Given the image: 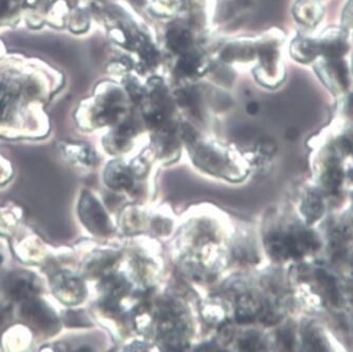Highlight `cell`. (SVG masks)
<instances>
[{
	"mask_svg": "<svg viewBox=\"0 0 353 352\" xmlns=\"http://www.w3.org/2000/svg\"><path fill=\"white\" fill-rule=\"evenodd\" d=\"M22 313L28 321L32 322L42 329L53 327L55 323L52 311L44 306L43 304L34 301L33 299L26 302Z\"/></svg>",
	"mask_w": 353,
	"mask_h": 352,
	"instance_id": "cell-4",
	"label": "cell"
},
{
	"mask_svg": "<svg viewBox=\"0 0 353 352\" xmlns=\"http://www.w3.org/2000/svg\"><path fill=\"white\" fill-rule=\"evenodd\" d=\"M262 150L264 154H272L276 150V146L274 144H264L262 146Z\"/></svg>",
	"mask_w": 353,
	"mask_h": 352,
	"instance_id": "cell-10",
	"label": "cell"
},
{
	"mask_svg": "<svg viewBox=\"0 0 353 352\" xmlns=\"http://www.w3.org/2000/svg\"><path fill=\"white\" fill-rule=\"evenodd\" d=\"M3 309H0V322H1V320H3Z\"/></svg>",
	"mask_w": 353,
	"mask_h": 352,
	"instance_id": "cell-12",
	"label": "cell"
},
{
	"mask_svg": "<svg viewBox=\"0 0 353 352\" xmlns=\"http://www.w3.org/2000/svg\"><path fill=\"white\" fill-rule=\"evenodd\" d=\"M105 180L108 185L113 187V188H126L132 185V176L128 168H124L122 164L118 163H113L108 166L106 170Z\"/></svg>",
	"mask_w": 353,
	"mask_h": 352,
	"instance_id": "cell-5",
	"label": "cell"
},
{
	"mask_svg": "<svg viewBox=\"0 0 353 352\" xmlns=\"http://www.w3.org/2000/svg\"><path fill=\"white\" fill-rule=\"evenodd\" d=\"M248 112L250 113H256V110H258V106H256V104H250V106H248Z\"/></svg>",
	"mask_w": 353,
	"mask_h": 352,
	"instance_id": "cell-11",
	"label": "cell"
},
{
	"mask_svg": "<svg viewBox=\"0 0 353 352\" xmlns=\"http://www.w3.org/2000/svg\"><path fill=\"white\" fill-rule=\"evenodd\" d=\"M79 214L82 222L93 233L102 235L110 231V223L103 208L97 200L88 193H84L80 201Z\"/></svg>",
	"mask_w": 353,
	"mask_h": 352,
	"instance_id": "cell-1",
	"label": "cell"
},
{
	"mask_svg": "<svg viewBox=\"0 0 353 352\" xmlns=\"http://www.w3.org/2000/svg\"><path fill=\"white\" fill-rule=\"evenodd\" d=\"M55 293H57V297L59 299L64 300L68 303L72 301H79L84 295V289L82 282L78 277H73L71 275H58L55 277Z\"/></svg>",
	"mask_w": 353,
	"mask_h": 352,
	"instance_id": "cell-3",
	"label": "cell"
},
{
	"mask_svg": "<svg viewBox=\"0 0 353 352\" xmlns=\"http://www.w3.org/2000/svg\"><path fill=\"white\" fill-rule=\"evenodd\" d=\"M343 175L338 162H329V168L325 174V183L330 190H336L342 183Z\"/></svg>",
	"mask_w": 353,
	"mask_h": 352,
	"instance_id": "cell-7",
	"label": "cell"
},
{
	"mask_svg": "<svg viewBox=\"0 0 353 352\" xmlns=\"http://www.w3.org/2000/svg\"><path fill=\"white\" fill-rule=\"evenodd\" d=\"M3 262V257H1V255H0V263Z\"/></svg>",
	"mask_w": 353,
	"mask_h": 352,
	"instance_id": "cell-13",
	"label": "cell"
},
{
	"mask_svg": "<svg viewBox=\"0 0 353 352\" xmlns=\"http://www.w3.org/2000/svg\"><path fill=\"white\" fill-rule=\"evenodd\" d=\"M5 289L8 295L16 301H29L37 293L34 279L23 273H13L6 279Z\"/></svg>",
	"mask_w": 353,
	"mask_h": 352,
	"instance_id": "cell-2",
	"label": "cell"
},
{
	"mask_svg": "<svg viewBox=\"0 0 353 352\" xmlns=\"http://www.w3.org/2000/svg\"><path fill=\"white\" fill-rule=\"evenodd\" d=\"M13 96L5 86H0V119L7 116Z\"/></svg>",
	"mask_w": 353,
	"mask_h": 352,
	"instance_id": "cell-8",
	"label": "cell"
},
{
	"mask_svg": "<svg viewBox=\"0 0 353 352\" xmlns=\"http://www.w3.org/2000/svg\"><path fill=\"white\" fill-rule=\"evenodd\" d=\"M258 345V338L254 337V335L244 338V339L240 341V348L244 350V351H254V350H256Z\"/></svg>",
	"mask_w": 353,
	"mask_h": 352,
	"instance_id": "cell-9",
	"label": "cell"
},
{
	"mask_svg": "<svg viewBox=\"0 0 353 352\" xmlns=\"http://www.w3.org/2000/svg\"><path fill=\"white\" fill-rule=\"evenodd\" d=\"M324 213V204L322 198L319 195L310 194L305 200L303 205V214L308 222H314L322 217Z\"/></svg>",
	"mask_w": 353,
	"mask_h": 352,
	"instance_id": "cell-6",
	"label": "cell"
}]
</instances>
